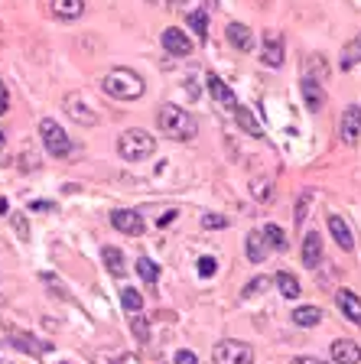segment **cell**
Returning a JSON list of instances; mask_svg holds the SVG:
<instances>
[{"mask_svg": "<svg viewBox=\"0 0 361 364\" xmlns=\"http://www.w3.org/2000/svg\"><path fill=\"white\" fill-rule=\"evenodd\" d=\"M157 127H159V134L169 136V140H196V134H199L196 114H189L186 107H179V105H159Z\"/></svg>", "mask_w": 361, "mask_h": 364, "instance_id": "1", "label": "cell"}, {"mask_svg": "<svg viewBox=\"0 0 361 364\" xmlns=\"http://www.w3.org/2000/svg\"><path fill=\"white\" fill-rule=\"evenodd\" d=\"M101 91H105L108 98H117V101H137V98H143L147 85H143V78L137 75L134 68L117 65V68H111V72H105Z\"/></svg>", "mask_w": 361, "mask_h": 364, "instance_id": "2", "label": "cell"}, {"mask_svg": "<svg viewBox=\"0 0 361 364\" xmlns=\"http://www.w3.org/2000/svg\"><path fill=\"white\" fill-rule=\"evenodd\" d=\"M153 150H157V140H153V134H147V130H140V127H130V130H124V134L117 136V153L124 159H130V163L150 159Z\"/></svg>", "mask_w": 361, "mask_h": 364, "instance_id": "3", "label": "cell"}, {"mask_svg": "<svg viewBox=\"0 0 361 364\" xmlns=\"http://www.w3.org/2000/svg\"><path fill=\"white\" fill-rule=\"evenodd\" d=\"M39 136H43V146L49 156L62 159L72 153V140H68V134L62 130V124H56L53 117H43V121H39Z\"/></svg>", "mask_w": 361, "mask_h": 364, "instance_id": "4", "label": "cell"}, {"mask_svg": "<svg viewBox=\"0 0 361 364\" xmlns=\"http://www.w3.org/2000/svg\"><path fill=\"white\" fill-rule=\"evenodd\" d=\"M62 111H66L75 124H82V127H95V124L101 121V114L95 111V105L85 98L82 91H68L66 98H62Z\"/></svg>", "mask_w": 361, "mask_h": 364, "instance_id": "5", "label": "cell"}, {"mask_svg": "<svg viewBox=\"0 0 361 364\" xmlns=\"http://www.w3.org/2000/svg\"><path fill=\"white\" fill-rule=\"evenodd\" d=\"M211 361L215 364H254V348H251L248 341L225 338L211 348Z\"/></svg>", "mask_w": 361, "mask_h": 364, "instance_id": "6", "label": "cell"}, {"mask_svg": "<svg viewBox=\"0 0 361 364\" xmlns=\"http://www.w3.org/2000/svg\"><path fill=\"white\" fill-rule=\"evenodd\" d=\"M339 136L345 140L348 146L358 144L361 136V105H348L345 111H342V121H339Z\"/></svg>", "mask_w": 361, "mask_h": 364, "instance_id": "7", "label": "cell"}, {"mask_svg": "<svg viewBox=\"0 0 361 364\" xmlns=\"http://www.w3.org/2000/svg\"><path fill=\"white\" fill-rule=\"evenodd\" d=\"M111 225L117 228L120 235H130V237H140L143 235V218L140 212H130V208H117V212H111Z\"/></svg>", "mask_w": 361, "mask_h": 364, "instance_id": "8", "label": "cell"}, {"mask_svg": "<svg viewBox=\"0 0 361 364\" xmlns=\"http://www.w3.org/2000/svg\"><path fill=\"white\" fill-rule=\"evenodd\" d=\"M159 43H163V49L169 55H179V59H186V55H192V39L186 36L182 30H176V26H169V30H163V36H159Z\"/></svg>", "mask_w": 361, "mask_h": 364, "instance_id": "9", "label": "cell"}, {"mask_svg": "<svg viewBox=\"0 0 361 364\" xmlns=\"http://www.w3.org/2000/svg\"><path fill=\"white\" fill-rule=\"evenodd\" d=\"M205 88H209L211 101H215V105H221L225 111H234V107H238V95H234V91L228 88V85L221 82L219 75H211V72H209V78H205Z\"/></svg>", "mask_w": 361, "mask_h": 364, "instance_id": "10", "label": "cell"}, {"mask_svg": "<svg viewBox=\"0 0 361 364\" xmlns=\"http://www.w3.org/2000/svg\"><path fill=\"white\" fill-rule=\"evenodd\" d=\"M300 88H303V98H306V107L313 114L323 111L325 105V91H323V78H313V75H303L300 78Z\"/></svg>", "mask_w": 361, "mask_h": 364, "instance_id": "11", "label": "cell"}, {"mask_svg": "<svg viewBox=\"0 0 361 364\" xmlns=\"http://www.w3.org/2000/svg\"><path fill=\"white\" fill-rule=\"evenodd\" d=\"M261 62L271 68H280L283 65V36L277 30H271L263 36V49H261Z\"/></svg>", "mask_w": 361, "mask_h": 364, "instance_id": "12", "label": "cell"}, {"mask_svg": "<svg viewBox=\"0 0 361 364\" xmlns=\"http://www.w3.org/2000/svg\"><path fill=\"white\" fill-rule=\"evenodd\" d=\"M329 355H332V361L335 364H361V348L355 345V341H348V338L332 341Z\"/></svg>", "mask_w": 361, "mask_h": 364, "instance_id": "13", "label": "cell"}, {"mask_svg": "<svg viewBox=\"0 0 361 364\" xmlns=\"http://www.w3.org/2000/svg\"><path fill=\"white\" fill-rule=\"evenodd\" d=\"M335 306L342 309V316H345L348 322L361 326V299L352 293V289H339V293H335Z\"/></svg>", "mask_w": 361, "mask_h": 364, "instance_id": "14", "label": "cell"}, {"mask_svg": "<svg viewBox=\"0 0 361 364\" xmlns=\"http://www.w3.org/2000/svg\"><path fill=\"white\" fill-rule=\"evenodd\" d=\"M319 260H323V235L319 231H306V237H303V264L309 270H316Z\"/></svg>", "mask_w": 361, "mask_h": 364, "instance_id": "15", "label": "cell"}, {"mask_svg": "<svg viewBox=\"0 0 361 364\" xmlns=\"http://www.w3.org/2000/svg\"><path fill=\"white\" fill-rule=\"evenodd\" d=\"M329 231L335 237L342 250H355V235H352V225H348L342 215H329Z\"/></svg>", "mask_w": 361, "mask_h": 364, "instance_id": "16", "label": "cell"}, {"mask_svg": "<svg viewBox=\"0 0 361 364\" xmlns=\"http://www.w3.org/2000/svg\"><path fill=\"white\" fill-rule=\"evenodd\" d=\"M225 36H228V43H231L238 53H251V49H254V33H251L244 23H228Z\"/></svg>", "mask_w": 361, "mask_h": 364, "instance_id": "17", "label": "cell"}, {"mask_svg": "<svg viewBox=\"0 0 361 364\" xmlns=\"http://www.w3.org/2000/svg\"><path fill=\"white\" fill-rule=\"evenodd\" d=\"M231 114H234V121H238V127L244 130V134H248V136H263V127H261V124H257V117H254V114H251V107L238 105Z\"/></svg>", "mask_w": 361, "mask_h": 364, "instance_id": "18", "label": "cell"}, {"mask_svg": "<svg viewBox=\"0 0 361 364\" xmlns=\"http://www.w3.org/2000/svg\"><path fill=\"white\" fill-rule=\"evenodd\" d=\"M53 14L59 20H78L85 14V0H53Z\"/></svg>", "mask_w": 361, "mask_h": 364, "instance_id": "19", "label": "cell"}, {"mask_svg": "<svg viewBox=\"0 0 361 364\" xmlns=\"http://www.w3.org/2000/svg\"><path fill=\"white\" fill-rule=\"evenodd\" d=\"M267 241H263L261 231H251L248 235V260L251 264H263V257H267Z\"/></svg>", "mask_w": 361, "mask_h": 364, "instance_id": "20", "label": "cell"}, {"mask_svg": "<svg viewBox=\"0 0 361 364\" xmlns=\"http://www.w3.org/2000/svg\"><path fill=\"white\" fill-rule=\"evenodd\" d=\"M293 322L300 328H313L323 322V309H316V306H300V309L293 312Z\"/></svg>", "mask_w": 361, "mask_h": 364, "instance_id": "21", "label": "cell"}, {"mask_svg": "<svg viewBox=\"0 0 361 364\" xmlns=\"http://www.w3.org/2000/svg\"><path fill=\"white\" fill-rule=\"evenodd\" d=\"M101 257H105V267L114 273V277H124V273H127V264H124V254H120L117 247H111V244H108V247L101 250Z\"/></svg>", "mask_w": 361, "mask_h": 364, "instance_id": "22", "label": "cell"}, {"mask_svg": "<svg viewBox=\"0 0 361 364\" xmlns=\"http://www.w3.org/2000/svg\"><path fill=\"white\" fill-rule=\"evenodd\" d=\"M273 280H277V287H280V293L286 296V299H300V280H296L293 273H286V270H280L277 277H273Z\"/></svg>", "mask_w": 361, "mask_h": 364, "instance_id": "23", "label": "cell"}, {"mask_svg": "<svg viewBox=\"0 0 361 364\" xmlns=\"http://www.w3.org/2000/svg\"><path fill=\"white\" fill-rule=\"evenodd\" d=\"M14 345L20 351H33V355H46V351H53V345L49 341H39V338H30V335H14Z\"/></svg>", "mask_w": 361, "mask_h": 364, "instance_id": "24", "label": "cell"}, {"mask_svg": "<svg viewBox=\"0 0 361 364\" xmlns=\"http://www.w3.org/2000/svg\"><path fill=\"white\" fill-rule=\"evenodd\" d=\"M189 30L196 33V39L202 43V39H209V14L205 10H196V14H189Z\"/></svg>", "mask_w": 361, "mask_h": 364, "instance_id": "25", "label": "cell"}, {"mask_svg": "<svg viewBox=\"0 0 361 364\" xmlns=\"http://www.w3.org/2000/svg\"><path fill=\"white\" fill-rule=\"evenodd\" d=\"M358 62H361V33L345 46V53H342V68L348 72V68H355Z\"/></svg>", "mask_w": 361, "mask_h": 364, "instance_id": "26", "label": "cell"}, {"mask_svg": "<svg viewBox=\"0 0 361 364\" xmlns=\"http://www.w3.org/2000/svg\"><path fill=\"white\" fill-rule=\"evenodd\" d=\"M120 303H124V309H127L130 316H134V312H140V309H143V296L137 293L134 287H124V289H120Z\"/></svg>", "mask_w": 361, "mask_h": 364, "instance_id": "27", "label": "cell"}, {"mask_svg": "<svg viewBox=\"0 0 361 364\" xmlns=\"http://www.w3.org/2000/svg\"><path fill=\"white\" fill-rule=\"evenodd\" d=\"M261 235H263V241H267V247H277V250L286 247V235H283V228L280 225H267Z\"/></svg>", "mask_w": 361, "mask_h": 364, "instance_id": "28", "label": "cell"}, {"mask_svg": "<svg viewBox=\"0 0 361 364\" xmlns=\"http://www.w3.org/2000/svg\"><path fill=\"white\" fill-rule=\"evenodd\" d=\"M137 273L143 277V283H157L159 280V267L153 264L150 257H140V260H137Z\"/></svg>", "mask_w": 361, "mask_h": 364, "instance_id": "29", "label": "cell"}, {"mask_svg": "<svg viewBox=\"0 0 361 364\" xmlns=\"http://www.w3.org/2000/svg\"><path fill=\"white\" fill-rule=\"evenodd\" d=\"M130 332L137 335V341H150V328H147V318H143L140 312L130 316Z\"/></svg>", "mask_w": 361, "mask_h": 364, "instance_id": "30", "label": "cell"}, {"mask_svg": "<svg viewBox=\"0 0 361 364\" xmlns=\"http://www.w3.org/2000/svg\"><path fill=\"white\" fill-rule=\"evenodd\" d=\"M215 273H219V260L211 257V254L199 257V277H215Z\"/></svg>", "mask_w": 361, "mask_h": 364, "instance_id": "31", "label": "cell"}, {"mask_svg": "<svg viewBox=\"0 0 361 364\" xmlns=\"http://www.w3.org/2000/svg\"><path fill=\"white\" fill-rule=\"evenodd\" d=\"M309 202H313V192H303L300 196V202H296V228L306 221V215H309Z\"/></svg>", "mask_w": 361, "mask_h": 364, "instance_id": "32", "label": "cell"}, {"mask_svg": "<svg viewBox=\"0 0 361 364\" xmlns=\"http://www.w3.org/2000/svg\"><path fill=\"white\" fill-rule=\"evenodd\" d=\"M267 283H271L267 277H257V280H251L248 287H244V299H251V296H257L261 289H267Z\"/></svg>", "mask_w": 361, "mask_h": 364, "instance_id": "33", "label": "cell"}, {"mask_svg": "<svg viewBox=\"0 0 361 364\" xmlns=\"http://www.w3.org/2000/svg\"><path fill=\"white\" fill-rule=\"evenodd\" d=\"M173 364H199V358H196V351H176V358H173Z\"/></svg>", "mask_w": 361, "mask_h": 364, "instance_id": "34", "label": "cell"}, {"mask_svg": "<svg viewBox=\"0 0 361 364\" xmlns=\"http://www.w3.org/2000/svg\"><path fill=\"white\" fill-rule=\"evenodd\" d=\"M202 225L205 228H228V218H221V215H205Z\"/></svg>", "mask_w": 361, "mask_h": 364, "instance_id": "35", "label": "cell"}, {"mask_svg": "<svg viewBox=\"0 0 361 364\" xmlns=\"http://www.w3.org/2000/svg\"><path fill=\"white\" fill-rule=\"evenodd\" d=\"M33 212H56V205L53 202H30Z\"/></svg>", "mask_w": 361, "mask_h": 364, "instance_id": "36", "label": "cell"}, {"mask_svg": "<svg viewBox=\"0 0 361 364\" xmlns=\"http://www.w3.org/2000/svg\"><path fill=\"white\" fill-rule=\"evenodd\" d=\"M7 105H10V95H7V85L0 82V114L7 111Z\"/></svg>", "mask_w": 361, "mask_h": 364, "instance_id": "37", "label": "cell"}, {"mask_svg": "<svg viewBox=\"0 0 361 364\" xmlns=\"http://www.w3.org/2000/svg\"><path fill=\"white\" fill-rule=\"evenodd\" d=\"M14 225H16V231H20L23 237H30V231H26V221H23L20 215H16V218H14Z\"/></svg>", "mask_w": 361, "mask_h": 364, "instance_id": "38", "label": "cell"}, {"mask_svg": "<svg viewBox=\"0 0 361 364\" xmlns=\"http://www.w3.org/2000/svg\"><path fill=\"white\" fill-rule=\"evenodd\" d=\"M290 364H325V361H319V358H306V355H303V358H293V361H290Z\"/></svg>", "mask_w": 361, "mask_h": 364, "instance_id": "39", "label": "cell"}, {"mask_svg": "<svg viewBox=\"0 0 361 364\" xmlns=\"http://www.w3.org/2000/svg\"><path fill=\"white\" fill-rule=\"evenodd\" d=\"M169 4H182V0H169Z\"/></svg>", "mask_w": 361, "mask_h": 364, "instance_id": "40", "label": "cell"}, {"mask_svg": "<svg viewBox=\"0 0 361 364\" xmlns=\"http://www.w3.org/2000/svg\"><path fill=\"white\" fill-rule=\"evenodd\" d=\"M150 4H153V0H150Z\"/></svg>", "mask_w": 361, "mask_h": 364, "instance_id": "41", "label": "cell"}]
</instances>
